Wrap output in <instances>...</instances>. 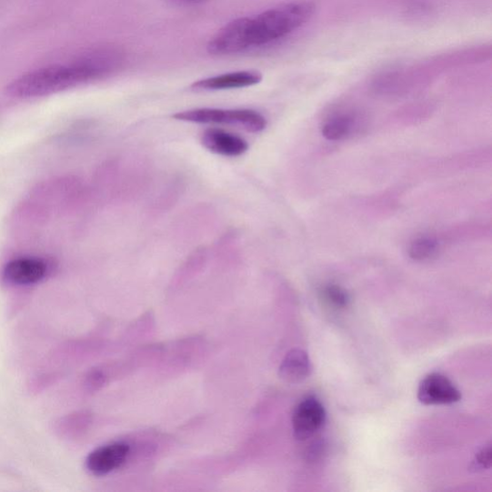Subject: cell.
Segmentation results:
<instances>
[{
    "instance_id": "obj_1",
    "label": "cell",
    "mask_w": 492,
    "mask_h": 492,
    "mask_svg": "<svg viewBox=\"0 0 492 492\" xmlns=\"http://www.w3.org/2000/svg\"><path fill=\"white\" fill-rule=\"evenodd\" d=\"M116 65L114 55L97 53L65 65H52L13 80L6 94L32 98L57 94L108 75Z\"/></svg>"
},
{
    "instance_id": "obj_2",
    "label": "cell",
    "mask_w": 492,
    "mask_h": 492,
    "mask_svg": "<svg viewBox=\"0 0 492 492\" xmlns=\"http://www.w3.org/2000/svg\"><path fill=\"white\" fill-rule=\"evenodd\" d=\"M315 12L309 2H294L271 8L256 18H248L251 46H261L282 39L308 23Z\"/></svg>"
},
{
    "instance_id": "obj_3",
    "label": "cell",
    "mask_w": 492,
    "mask_h": 492,
    "mask_svg": "<svg viewBox=\"0 0 492 492\" xmlns=\"http://www.w3.org/2000/svg\"><path fill=\"white\" fill-rule=\"evenodd\" d=\"M175 120L195 124H219L239 126L251 133L266 129V117L250 109L200 108L179 112L173 115Z\"/></svg>"
},
{
    "instance_id": "obj_4",
    "label": "cell",
    "mask_w": 492,
    "mask_h": 492,
    "mask_svg": "<svg viewBox=\"0 0 492 492\" xmlns=\"http://www.w3.org/2000/svg\"><path fill=\"white\" fill-rule=\"evenodd\" d=\"M249 47L248 18L236 19L227 24L207 45L208 53L216 56L240 54Z\"/></svg>"
},
{
    "instance_id": "obj_5",
    "label": "cell",
    "mask_w": 492,
    "mask_h": 492,
    "mask_svg": "<svg viewBox=\"0 0 492 492\" xmlns=\"http://www.w3.org/2000/svg\"><path fill=\"white\" fill-rule=\"evenodd\" d=\"M326 420L325 406L315 397L303 399L293 415V429L296 439L306 440L324 427Z\"/></svg>"
},
{
    "instance_id": "obj_6",
    "label": "cell",
    "mask_w": 492,
    "mask_h": 492,
    "mask_svg": "<svg viewBox=\"0 0 492 492\" xmlns=\"http://www.w3.org/2000/svg\"><path fill=\"white\" fill-rule=\"evenodd\" d=\"M417 398L422 404L428 406L451 405L459 402L462 395L447 377L432 373L420 382Z\"/></svg>"
},
{
    "instance_id": "obj_7",
    "label": "cell",
    "mask_w": 492,
    "mask_h": 492,
    "mask_svg": "<svg viewBox=\"0 0 492 492\" xmlns=\"http://www.w3.org/2000/svg\"><path fill=\"white\" fill-rule=\"evenodd\" d=\"M129 453L130 447L122 441L101 447L89 455L87 468L95 477H105L120 468L127 460Z\"/></svg>"
},
{
    "instance_id": "obj_8",
    "label": "cell",
    "mask_w": 492,
    "mask_h": 492,
    "mask_svg": "<svg viewBox=\"0 0 492 492\" xmlns=\"http://www.w3.org/2000/svg\"><path fill=\"white\" fill-rule=\"evenodd\" d=\"M201 143L213 154L226 157L241 156L249 148L248 143L240 136L217 128L206 130Z\"/></svg>"
},
{
    "instance_id": "obj_9",
    "label": "cell",
    "mask_w": 492,
    "mask_h": 492,
    "mask_svg": "<svg viewBox=\"0 0 492 492\" xmlns=\"http://www.w3.org/2000/svg\"><path fill=\"white\" fill-rule=\"evenodd\" d=\"M263 75L257 71L236 72L195 82L191 88L196 91H222L254 86L261 83Z\"/></svg>"
},
{
    "instance_id": "obj_10",
    "label": "cell",
    "mask_w": 492,
    "mask_h": 492,
    "mask_svg": "<svg viewBox=\"0 0 492 492\" xmlns=\"http://www.w3.org/2000/svg\"><path fill=\"white\" fill-rule=\"evenodd\" d=\"M47 273L45 262L35 258H20L9 262L4 269L5 279L14 285H32L43 280Z\"/></svg>"
},
{
    "instance_id": "obj_11",
    "label": "cell",
    "mask_w": 492,
    "mask_h": 492,
    "mask_svg": "<svg viewBox=\"0 0 492 492\" xmlns=\"http://www.w3.org/2000/svg\"><path fill=\"white\" fill-rule=\"evenodd\" d=\"M312 370L308 353L296 348L286 355L279 367V377L288 384H298L306 380L311 376Z\"/></svg>"
},
{
    "instance_id": "obj_12",
    "label": "cell",
    "mask_w": 492,
    "mask_h": 492,
    "mask_svg": "<svg viewBox=\"0 0 492 492\" xmlns=\"http://www.w3.org/2000/svg\"><path fill=\"white\" fill-rule=\"evenodd\" d=\"M352 127V118L348 115H337L326 122L321 128V133L328 141L343 140Z\"/></svg>"
},
{
    "instance_id": "obj_13",
    "label": "cell",
    "mask_w": 492,
    "mask_h": 492,
    "mask_svg": "<svg viewBox=\"0 0 492 492\" xmlns=\"http://www.w3.org/2000/svg\"><path fill=\"white\" fill-rule=\"evenodd\" d=\"M320 296L329 307L335 310H344L350 303V296L345 288L335 284L322 287Z\"/></svg>"
},
{
    "instance_id": "obj_14",
    "label": "cell",
    "mask_w": 492,
    "mask_h": 492,
    "mask_svg": "<svg viewBox=\"0 0 492 492\" xmlns=\"http://www.w3.org/2000/svg\"><path fill=\"white\" fill-rule=\"evenodd\" d=\"M438 251V244L429 236H421L415 240L409 248V256L414 261L423 262L433 258Z\"/></svg>"
},
{
    "instance_id": "obj_15",
    "label": "cell",
    "mask_w": 492,
    "mask_h": 492,
    "mask_svg": "<svg viewBox=\"0 0 492 492\" xmlns=\"http://www.w3.org/2000/svg\"><path fill=\"white\" fill-rule=\"evenodd\" d=\"M491 465V447L490 445L482 448L475 456L469 468L471 471L479 472L490 467Z\"/></svg>"
},
{
    "instance_id": "obj_16",
    "label": "cell",
    "mask_w": 492,
    "mask_h": 492,
    "mask_svg": "<svg viewBox=\"0 0 492 492\" xmlns=\"http://www.w3.org/2000/svg\"><path fill=\"white\" fill-rule=\"evenodd\" d=\"M172 2L176 5H194L205 2V0H172Z\"/></svg>"
}]
</instances>
